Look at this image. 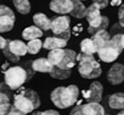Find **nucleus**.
Listing matches in <instances>:
<instances>
[{
    "mask_svg": "<svg viewBox=\"0 0 124 115\" xmlns=\"http://www.w3.org/2000/svg\"><path fill=\"white\" fill-rule=\"evenodd\" d=\"M41 105L38 94L35 90L21 87L13 95V106L18 110L27 113H32Z\"/></svg>",
    "mask_w": 124,
    "mask_h": 115,
    "instance_id": "f257e3e1",
    "label": "nucleus"
},
{
    "mask_svg": "<svg viewBox=\"0 0 124 115\" xmlns=\"http://www.w3.org/2000/svg\"><path fill=\"white\" fill-rule=\"evenodd\" d=\"M79 90L76 85H69L67 87L56 88L51 94L52 104L60 109H66L74 105L77 101Z\"/></svg>",
    "mask_w": 124,
    "mask_h": 115,
    "instance_id": "f03ea898",
    "label": "nucleus"
},
{
    "mask_svg": "<svg viewBox=\"0 0 124 115\" xmlns=\"http://www.w3.org/2000/svg\"><path fill=\"white\" fill-rule=\"evenodd\" d=\"M78 72L83 78L85 79H95L101 75L100 64L95 59L91 54L79 53L77 54Z\"/></svg>",
    "mask_w": 124,
    "mask_h": 115,
    "instance_id": "7ed1b4c3",
    "label": "nucleus"
},
{
    "mask_svg": "<svg viewBox=\"0 0 124 115\" xmlns=\"http://www.w3.org/2000/svg\"><path fill=\"white\" fill-rule=\"evenodd\" d=\"M122 34H116L111 40L98 51L99 59L103 62L111 63L118 59L122 54L123 48L122 45Z\"/></svg>",
    "mask_w": 124,
    "mask_h": 115,
    "instance_id": "20e7f679",
    "label": "nucleus"
},
{
    "mask_svg": "<svg viewBox=\"0 0 124 115\" xmlns=\"http://www.w3.org/2000/svg\"><path fill=\"white\" fill-rule=\"evenodd\" d=\"M4 74L5 84L12 90H19L28 81V73L21 67H10Z\"/></svg>",
    "mask_w": 124,
    "mask_h": 115,
    "instance_id": "39448f33",
    "label": "nucleus"
},
{
    "mask_svg": "<svg viewBox=\"0 0 124 115\" xmlns=\"http://www.w3.org/2000/svg\"><path fill=\"white\" fill-rule=\"evenodd\" d=\"M51 29L56 37L61 38L67 42L70 39V36H71L69 16L64 15L53 17L52 19Z\"/></svg>",
    "mask_w": 124,
    "mask_h": 115,
    "instance_id": "423d86ee",
    "label": "nucleus"
},
{
    "mask_svg": "<svg viewBox=\"0 0 124 115\" xmlns=\"http://www.w3.org/2000/svg\"><path fill=\"white\" fill-rule=\"evenodd\" d=\"M15 15L13 10L6 5H1L0 6V31L5 33L12 30L14 26Z\"/></svg>",
    "mask_w": 124,
    "mask_h": 115,
    "instance_id": "0eeeda50",
    "label": "nucleus"
},
{
    "mask_svg": "<svg viewBox=\"0 0 124 115\" xmlns=\"http://www.w3.org/2000/svg\"><path fill=\"white\" fill-rule=\"evenodd\" d=\"M83 96L88 103H99L103 96V86L99 82H93L88 90H83Z\"/></svg>",
    "mask_w": 124,
    "mask_h": 115,
    "instance_id": "6e6552de",
    "label": "nucleus"
},
{
    "mask_svg": "<svg viewBox=\"0 0 124 115\" xmlns=\"http://www.w3.org/2000/svg\"><path fill=\"white\" fill-rule=\"evenodd\" d=\"M106 78L109 83H111L112 85L121 84L124 82V66L120 63L112 66L107 72Z\"/></svg>",
    "mask_w": 124,
    "mask_h": 115,
    "instance_id": "1a4fd4ad",
    "label": "nucleus"
},
{
    "mask_svg": "<svg viewBox=\"0 0 124 115\" xmlns=\"http://www.w3.org/2000/svg\"><path fill=\"white\" fill-rule=\"evenodd\" d=\"M50 9L59 14L70 13L74 9L72 0H52L49 5Z\"/></svg>",
    "mask_w": 124,
    "mask_h": 115,
    "instance_id": "9d476101",
    "label": "nucleus"
},
{
    "mask_svg": "<svg viewBox=\"0 0 124 115\" xmlns=\"http://www.w3.org/2000/svg\"><path fill=\"white\" fill-rule=\"evenodd\" d=\"M109 25V19L106 16H100L98 19L92 22L89 23L88 33L90 35H94L98 31L106 30Z\"/></svg>",
    "mask_w": 124,
    "mask_h": 115,
    "instance_id": "9b49d317",
    "label": "nucleus"
},
{
    "mask_svg": "<svg viewBox=\"0 0 124 115\" xmlns=\"http://www.w3.org/2000/svg\"><path fill=\"white\" fill-rule=\"evenodd\" d=\"M8 47L12 53L16 57L25 56L28 52V46L20 40H9L8 39Z\"/></svg>",
    "mask_w": 124,
    "mask_h": 115,
    "instance_id": "f8f14e48",
    "label": "nucleus"
},
{
    "mask_svg": "<svg viewBox=\"0 0 124 115\" xmlns=\"http://www.w3.org/2000/svg\"><path fill=\"white\" fill-rule=\"evenodd\" d=\"M76 58H77V54L75 51L69 50V49L65 50L64 59L58 67L65 70H71V68H73L76 64V61H77Z\"/></svg>",
    "mask_w": 124,
    "mask_h": 115,
    "instance_id": "ddd939ff",
    "label": "nucleus"
},
{
    "mask_svg": "<svg viewBox=\"0 0 124 115\" xmlns=\"http://www.w3.org/2000/svg\"><path fill=\"white\" fill-rule=\"evenodd\" d=\"M91 39L92 40L93 44L96 47V50H97V52H98L101 48H103L111 40V36L106 30H101L98 31V33L94 34Z\"/></svg>",
    "mask_w": 124,
    "mask_h": 115,
    "instance_id": "4468645a",
    "label": "nucleus"
},
{
    "mask_svg": "<svg viewBox=\"0 0 124 115\" xmlns=\"http://www.w3.org/2000/svg\"><path fill=\"white\" fill-rule=\"evenodd\" d=\"M83 115H105V109L99 103L91 102L82 105Z\"/></svg>",
    "mask_w": 124,
    "mask_h": 115,
    "instance_id": "2eb2a0df",
    "label": "nucleus"
},
{
    "mask_svg": "<svg viewBox=\"0 0 124 115\" xmlns=\"http://www.w3.org/2000/svg\"><path fill=\"white\" fill-rule=\"evenodd\" d=\"M67 42L63 39L56 37V36H53V37L50 36L44 40L43 47L46 50L52 51V50H56V49H63L67 46Z\"/></svg>",
    "mask_w": 124,
    "mask_h": 115,
    "instance_id": "dca6fc26",
    "label": "nucleus"
},
{
    "mask_svg": "<svg viewBox=\"0 0 124 115\" xmlns=\"http://www.w3.org/2000/svg\"><path fill=\"white\" fill-rule=\"evenodd\" d=\"M54 66H52L47 59L39 58L32 62V68L34 71L41 73H51Z\"/></svg>",
    "mask_w": 124,
    "mask_h": 115,
    "instance_id": "f3484780",
    "label": "nucleus"
},
{
    "mask_svg": "<svg viewBox=\"0 0 124 115\" xmlns=\"http://www.w3.org/2000/svg\"><path fill=\"white\" fill-rule=\"evenodd\" d=\"M33 22L35 26L42 30L47 31L51 29L52 27V20H50L44 13H36L33 16Z\"/></svg>",
    "mask_w": 124,
    "mask_h": 115,
    "instance_id": "a211bd4d",
    "label": "nucleus"
},
{
    "mask_svg": "<svg viewBox=\"0 0 124 115\" xmlns=\"http://www.w3.org/2000/svg\"><path fill=\"white\" fill-rule=\"evenodd\" d=\"M110 108L114 110H124V93L117 92L111 95L108 99Z\"/></svg>",
    "mask_w": 124,
    "mask_h": 115,
    "instance_id": "6ab92c4d",
    "label": "nucleus"
},
{
    "mask_svg": "<svg viewBox=\"0 0 124 115\" xmlns=\"http://www.w3.org/2000/svg\"><path fill=\"white\" fill-rule=\"evenodd\" d=\"M43 36V31L36 26H30L28 27L22 32V37L25 40L31 41L35 39H39V37Z\"/></svg>",
    "mask_w": 124,
    "mask_h": 115,
    "instance_id": "aec40b11",
    "label": "nucleus"
},
{
    "mask_svg": "<svg viewBox=\"0 0 124 115\" xmlns=\"http://www.w3.org/2000/svg\"><path fill=\"white\" fill-rule=\"evenodd\" d=\"M65 57V50L64 49H56L52 50L48 53L47 59L50 61V63L52 66L58 67L63 60Z\"/></svg>",
    "mask_w": 124,
    "mask_h": 115,
    "instance_id": "412c9836",
    "label": "nucleus"
},
{
    "mask_svg": "<svg viewBox=\"0 0 124 115\" xmlns=\"http://www.w3.org/2000/svg\"><path fill=\"white\" fill-rule=\"evenodd\" d=\"M72 1L74 3V9L70 13V15L77 19H82L85 17L87 8L83 5V3L81 0H72Z\"/></svg>",
    "mask_w": 124,
    "mask_h": 115,
    "instance_id": "4be33fe9",
    "label": "nucleus"
},
{
    "mask_svg": "<svg viewBox=\"0 0 124 115\" xmlns=\"http://www.w3.org/2000/svg\"><path fill=\"white\" fill-rule=\"evenodd\" d=\"M100 9H101L100 6H99L98 4H95V3H93L92 5H91L87 8L85 17L89 23L96 21L97 19H98L101 16Z\"/></svg>",
    "mask_w": 124,
    "mask_h": 115,
    "instance_id": "5701e85b",
    "label": "nucleus"
},
{
    "mask_svg": "<svg viewBox=\"0 0 124 115\" xmlns=\"http://www.w3.org/2000/svg\"><path fill=\"white\" fill-rule=\"evenodd\" d=\"M50 75L54 79L66 80L71 75V70H65V69H62L60 67L54 66L52 72L50 73Z\"/></svg>",
    "mask_w": 124,
    "mask_h": 115,
    "instance_id": "b1692460",
    "label": "nucleus"
},
{
    "mask_svg": "<svg viewBox=\"0 0 124 115\" xmlns=\"http://www.w3.org/2000/svg\"><path fill=\"white\" fill-rule=\"evenodd\" d=\"M16 10L21 14H28L31 10V5L29 0H13Z\"/></svg>",
    "mask_w": 124,
    "mask_h": 115,
    "instance_id": "393cba45",
    "label": "nucleus"
},
{
    "mask_svg": "<svg viewBox=\"0 0 124 115\" xmlns=\"http://www.w3.org/2000/svg\"><path fill=\"white\" fill-rule=\"evenodd\" d=\"M80 47H81V51H82L83 53L93 55L94 53L97 52L96 47L94 45V44H93L91 39H89V38L83 39V41L81 42Z\"/></svg>",
    "mask_w": 124,
    "mask_h": 115,
    "instance_id": "a878e982",
    "label": "nucleus"
},
{
    "mask_svg": "<svg viewBox=\"0 0 124 115\" xmlns=\"http://www.w3.org/2000/svg\"><path fill=\"white\" fill-rule=\"evenodd\" d=\"M43 42L40 39H35V40H31L29 42V44H27L28 46V52L29 54L35 55L37 54L39 52V51L41 50V48L43 47Z\"/></svg>",
    "mask_w": 124,
    "mask_h": 115,
    "instance_id": "bb28decb",
    "label": "nucleus"
},
{
    "mask_svg": "<svg viewBox=\"0 0 124 115\" xmlns=\"http://www.w3.org/2000/svg\"><path fill=\"white\" fill-rule=\"evenodd\" d=\"M2 51H3L4 56H5L7 59H9L11 62L16 63V62H18L19 60H20V58H19V57L14 56V55H13V54L10 51V50H9V47H8V43H7V44H6V46H5V48L2 50Z\"/></svg>",
    "mask_w": 124,
    "mask_h": 115,
    "instance_id": "cd10ccee",
    "label": "nucleus"
},
{
    "mask_svg": "<svg viewBox=\"0 0 124 115\" xmlns=\"http://www.w3.org/2000/svg\"><path fill=\"white\" fill-rule=\"evenodd\" d=\"M13 108V105L10 103L7 104H1V115H10V113H12V110Z\"/></svg>",
    "mask_w": 124,
    "mask_h": 115,
    "instance_id": "c85d7f7f",
    "label": "nucleus"
},
{
    "mask_svg": "<svg viewBox=\"0 0 124 115\" xmlns=\"http://www.w3.org/2000/svg\"><path fill=\"white\" fill-rule=\"evenodd\" d=\"M118 18H119V23L122 28H124V4L120 6L118 11Z\"/></svg>",
    "mask_w": 124,
    "mask_h": 115,
    "instance_id": "c756f323",
    "label": "nucleus"
},
{
    "mask_svg": "<svg viewBox=\"0 0 124 115\" xmlns=\"http://www.w3.org/2000/svg\"><path fill=\"white\" fill-rule=\"evenodd\" d=\"M69 115H83V112H82V105H76V106H75V107L71 110Z\"/></svg>",
    "mask_w": 124,
    "mask_h": 115,
    "instance_id": "7c9ffc66",
    "label": "nucleus"
},
{
    "mask_svg": "<svg viewBox=\"0 0 124 115\" xmlns=\"http://www.w3.org/2000/svg\"><path fill=\"white\" fill-rule=\"evenodd\" d=\"M93 2L95 3V4H98L100 6L101 9H103V8L107 6L109 0H93Z\"/></svg>",
    "mask_w": 124,
    "mask_h": 115,
    "instance_id": "2f4dec72",
    "label": "nucleus"
},
{
    "mask_svg": "<svg viewBox=\"0 0 124 115\" xmlns=\"http://www.w3.org/2000/svg\"><path fill=\"white\" fill-rule=\"evenodd\" d=\"M0 100H1V104H7V103H10V97H8V95L6 94V93H4V92H1Z\"/></svg>",
    "mask_w": 124,
    "mask_h": 115,
    "instance_id": "473e14b6",
    "label": "nucleus"
},
{
    "mask_svg": "<svg viewBox=\"0 0 124 115\" xmlns=\"http://www.w3.org/2000/svg\"><path fill=\"white\" fill-rule=\"evenodd\" d=\"M40 115H60V113L55 110H46L44 112H41Z\"/></svg>",
    "mask_w": 124,
    "mask_h": 115,
    "instance_id": "72a5a7b5",
    "label": "nucleus"
},
{
    "mask_svg": "<svg viewBox=\"0 0 124 115\" xmlns=\"http://www.w3.org/2000/svg\"><path fill=\"white\" fill-rule=\"evenodd\" d=\"M10 115H26L24 113H22V112H21L20 110H18L16 107H14L13 106V110H12V113H10Z\"/></svg>",
    "mask_w": 124,
    "mask_h": 115,
    "instance_id": "f704fd0d",
    "label": "nucleus"
},
{
    "mask_svg": "<svg viewBox=\"0 0 124 115\" xmlns=\"http://www.w3.org/2000/svg\"><path fill=\"white\" fill-rule=\"evenodd\" d=\"M7 43H8V39L4 38L3 36L0 37V44H1L0 47H1V50H3V49L5 48V46H6V44H7Z\"/></svg>",
    "mask_w": 124,
    "mask_h": 115,
    "instance_id": "c9c22d12",
    "label": "nucleus"
},
{
    "mask_svg": "<svg viewBox=\"0 0 124 115\" xmlns=\"http://www.w3.org/2000/svg\"><path fill=\"white\" fill-rule=\"evenodd\" d=\"M121 2H122V0H112L111 5L113 6H117V5H121Z\"/></svg>",
    "mask_w": 124,
    "mask_h": 115,
    "instance_id": "e433bc0d",
    "label": "nucleus"
},
{
    "mask_svg": "<svg viewBox=\"0 0 124 115\" xmlns=\"http://www.w3.org/2000/svg\"><path fill=\"white\" fill-rule=\"evenodd\" d=\"M122 45L124 50V34H122Z\"/></svg>",
    "mask_w": 124,
    "mask_h": 115,
    "instance_id": "4c0bfd02",
    "label": "nucleus"
},
{
    "mask_svg": "<svg viewBox=\"0 0 124 115\" xmlns=\"http://www.w3.org/2000/svg\"><path fill=\"white\" fill-rule=\"evenodd\" d=\"M41 114V112H35L32 115H40Z\"/></svg>",
    "mask_w": 124,
    "mask_h": 115,
    "instance_id": "58836bf2",
    "label": "nucleus"
},
{
    "mask_svg": "<svg viewBox=\"0 0 124 115\" xmlns=\"http://www.w3.org/2000/svg\"><path fill=\"white\" fill-rule=\"evenodd\" d=\"M117 115H124V110H123V111H122L121 113H119Z\"/></svg>",
    "mask_w": 124,
    "mask_h": 115,
    "instance_id": "ea45409f",
    "label": "nucleus"
},
{
    "mask_svg": "<svg viewBox=\"0 0 124 115\" xmlns=\"http://www.w3.org/2000/svg\"><path fill=\"white\" fill-rule=\"evenodd\" d=\"M81 1H82V0H81Z\"/></svg>",
    "mask_w": 124,
    "mask_h": 115,
    "instance_id": "a19ab883",
    "label": "nucleus"
}]
</instances>
